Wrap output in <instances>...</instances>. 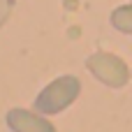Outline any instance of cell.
Here are the masks:
<instances>
[{
    "mask_svg": "<svg viewBox=\"0 0 132 132\" xmlns=\"http://www.w3.org/2000/svg\"><path fill=\"white\" fill-rule=\"evenodd\" d=\"M12 14V0H0V26L9 19Z\"/></svg>",
    "mask_w": 132,
    "mask_h": 132,
    "instance_id": "cell-5",
    "label": "cell"
},
{
    "mask_svg": "<svg viewBox=\"0 0 132 132\" xmlns=\"http://www.w3.org/2000/svg\"><path fill=\"white\" fill-rule=\"evenodd\" d=\"M86 67H88V72H90L95 79H100L104 86H111V88H121V86H125V84L130 81V70H128V65H125L118 56H114V53L97 51V53L88 56Z\"/></svg>",
    "mask_w": 132,
    "mask_h": 132,
    "instance_id": "cell-2",
    "label": "cell"
},
{
    "mask_svg": "<svg viewBox=\"0 0 132 132\" xmlns=\"http://www.w3.org/2000/svg\"><path fill=\"white\" fill-rule=\"evenodd\" d=\"M79 93H81V81L72 74H63L39 90V95L35 97V111L44 116L60 114L79 97Z\"/></svg>",
    "mask_w": 132,
    "mask_h": 132,
    "instance_id": "cell-1",
    "label": "cell"
},
{
    "mask_svg": "<svg viewBox=\"0 0 132 132\" xmlns=\"http://www.w3.org/2000/svg\"><path fill=\"white\" fill-rule=\"evenodd\" d=\"M111 26L125 35H132V5H121L111 12Z\"/></svg>",
    "mask_w": 132,
    "mask_h": 132,
    "instance_id": "cell-4",
    "label": "cell"
},
{
    "mask_svg": "<svg viewBox=\"0 0 132 132\" xmlns=\"http://www.w3.org/2000/svg\"><path fill=\"white\" fill-rule=\"evenodd\" d=\"M7 128L12 132H58L56 125L44 114L30 111V109H9Z\"/></svg>",
    "mask_w": 132,
    "mask_h": 132,
    "instance_id": "cell-3",
    "label": "cell"
}]
</instances>
